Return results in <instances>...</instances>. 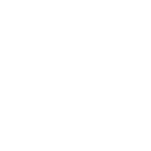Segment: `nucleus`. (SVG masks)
I'll return each mask as SVG.
<instances>
[]
</instances>
